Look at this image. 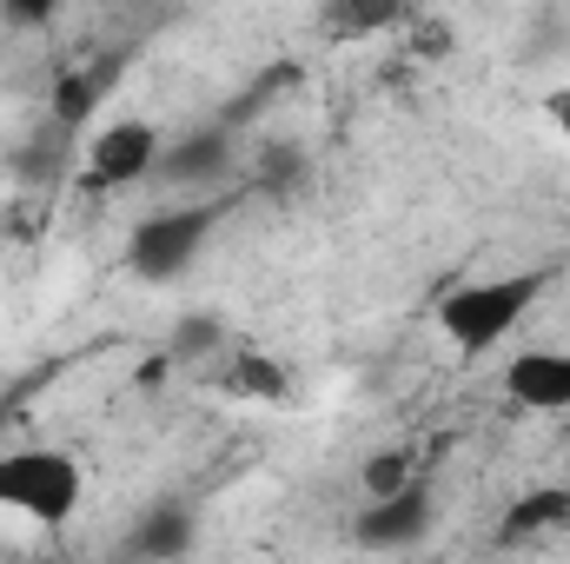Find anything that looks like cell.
Wrapping results in <instances>:
<instances>
[{"label": "cell", "mask_w": 570, "mask_h": 564, "mask_svg": "<svg viewBox=\"0 0 570 564\" xmlns=\"http://www.w3.org/2000/svg\"><path fill=\"white\" fill-rule=\"evenodd\" d=\"M213 226H219V206H213V200L166 206V213L140 220L134 240H127V266H134V280H146V285L179 280V273L199 260V246L213 240Z\"/></svg>", "instance_id": "3"}, {"label": "cell", "mask_w": 570, "mask_h": 564, "mask_svg": "<svg viewBox=\"0 0 570 564\" xmlns=\"http://www.w3.org/2000/svg\"><path fill=\"white\" fill-rule=\"evenodd\" d=\"M412 478H419V458H412L405 445H385V451L365 458V498H392V492H405Z\"/></svg>", "instance_id": "11"}, {"label": "cell", "mask_w": 570, "mask_h": 564, "mask_svg": "<svg viewBox=\"0 0 570 564\" xmlns=\"http://www.w3.org/2000/svg\"><path fill=\"white\" fill-rule=\"evenodd\" d=\"M60 7H67V0H0V13H7V20H20V27H47Z\"/></svg>", "instance_id": "15"}, {"label": "cell", "mask_w": 570, "mask_h": 564, "mask_svg": "<svg viewBox=\"0 0 570 564\" xmlns=\"http://www.w3.org/2000/svg\"><path fill=\"white\" fill-rule=\"evenodd\" d=\"M504 392L524 412H564L570 406V352H518L504 366Z\"/></svg>", "instance_id": "6"}, {"label": "cell", "mask_w": 570, "mask_h": 564, "mask_svg": "<svg viewBox=\"0 0 570 564\" xmlns=\"http://www.w3.org/2000/svg\"><path fill=\"white\" fill-rule=\"evenodd\" d=\"M226 159H233V134L226 127H199V134H186V140L159 146V179L166 186H213L219 173H226Z\"/></svg>", "instance_id": "7"}, {"label": "cell", "mask_w": 570, "mask_h": 564, "mask_svg": "<svg viewBox=\"0 0 570 564\" xmlns=\"http://www.w3.org/2000/svg\"><path fill=\"white\" fill-rule=\"evenodd\" d=\"M544 114H551V127H558V134L570 140V87H558V94L544 100Z\"/></svg>", "instance_id": "17"}, {"label": "cell", "mask_w": 570, "mask_h": 564, "mask_svg": "<svg viewBox=\"0 0 570 564\" xmlns=\"http://www.w3.org/2000/svg\"><path fill=\"white\" fill-rule=\"evenodd\" d=\"M412 20L405 0H332L325 7V40H379Z\"/></svg>", "instance_id": "8"}, {"label": "cell", "mask_w": 570, "mask_h": 564, "mask_svg": "<svg viewBox=\"0 0 570 564\" xmlns=\"http://www.w3.org/2000/svg\"><path fill=\"white\" fill-rule=\"evenodd\" d=\"M107 87H100V74H60V87H53V127H80L87 114H94V100H100Z\"/></svg>", "instance_id": "12"}, {"label": "cell", "mask_w": 570, "mask_h": 564, "mask_svg": "<svg viewBox=\"0 0 570 564\" xmlns=\"http://www.w3.org/2000/svg\"><path fill=\"white\" fill-rule=\"evenodd\" d=\"M564 512H570V492H531V498L511 512V525H504V532H511V538H524V532H538V525H558Z\"/></svg>", "instance_id": "14"}, {"label": "cell", "mask_w": 570, "mask_h": 564, "mask_svg": "<svg viewBox=\"0 0 570 564\" xmlns=\"http://www.w3.org/2000/svg\"><path fill=\"white\" fill-rule=\"evenodd\" d=\"M298 173H305V166H298V153H273V159H266V179H273V186H292V179H298Z\"/></svg>", "instance_id": "16"}, {"label": "cell", "mask_w": 570, "mask_h": 564, "mask_svg": "<svg viewBox=\"0 0 570 564\" xmlns=\"http://www.w3.org/2000/svg\"><path fill=\"white\" fill-rule=\"evenodd\" d=\"M425 532H431V485L425 478H412L405 492L372 498V505L358 512V545H365V552H405V545H419Z\"/></svg>", "instance_id": "4"}, {"label": "cell", "mask_w": 570, "mask_h": 564, "mask_svg": "<svg viewBox=\"0 0 570 564\" xmlns=\"http://www.w3.org/2000/svg\"><path fill=\"white\" fill-rule=\"evenodd\" d=\"M206 352H226V325L213 312H193L173 325V359H206Z\"/></svg>", "instance_id": "13"}, {"label": "cell", "mask_w": 570, "mask_h": 564, "mask_svg": "<svg viewBox=\"0 0 570 564\" xmlns=\"http://www.w3.org/2000/svg\"><path fill=\"white\" fill-rule=\"evenodd\" d=\"M226 386L239 399H259V406H285L292 399V372H285L273 352H233L226 359Z\"/></svg>", "instance_id": "9"}, {"label": "cell", "mask_w": 570, "mask_h": 564, "mask_svg": "<svg viewBox=\"0 0 570 564\" xmlns=\"http://www.w3.org/2000/svg\"><path fill=\"white\" fill-rule=\"evenodd\" d=\"M193 538H199V525L186 505H153L134 532V552L140 558H179V552H193Z\"/></svg>", "instance_id": "10"}, {"label": "cell", "mask_w": 570, "mask_h": 564, "mask_svg": "<svg viewBox=\"0 0 570 564\" xmlns=\"http://www.w3.org/2000/svg\"><path fill=\"white\" fill-rule=\"evenodd\" d=\"M538 292H544V273H504V280L458 285V292L438 299V332H444L464 359H478V352H491V346L531 312Z\"/></svg>", "instance_id": "1"}, {"label": "cell", "mask_w": 570, "mask_h": 564, "mask_svg": "<svg viewBox=\"0 0 570 564\" xmlns=\"http://www.w3.org/2000/svg\"><path fill=\"white\" fill-rule=\"evenodd\" d=\"M80 465L67 451H47V445H27V451H0V505L33 518V525H67L80 512Z\"/></svg>", "instance_id": "2"}, {"label": "cell", "mask_w": 570, "mask_h": 564, "mask_svg": "<svg viewBox=\"0 0 570 564\" xmlns=\"http://www.w3.org/2000/svg\"><path fill=\"white\" fill-rule=\"evenodd\" d=\"M159 166V134L146 120H114L100 140H94V159H87V186L114 193V186H134Z\"/></svg>", "instance_id": "5"}]
</instances>
